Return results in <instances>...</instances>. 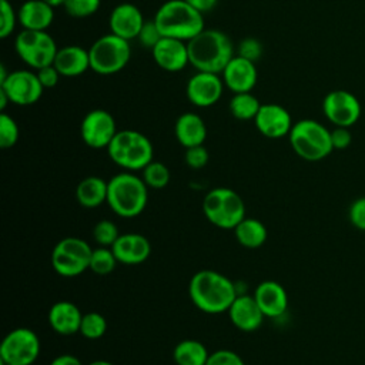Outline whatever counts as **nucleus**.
Instances as JSON below:
<instances>
[{
	"label": "nucleus",
	"instance_id": "29",
	"mask_svg": "<svg viewBox=\"0 0 365 365\" xmlns=\"http://www.w3.org/2000/svg\"><path fill=\"white\" fill-rule=\"evenodd\" d=\"M210 352L207 346L197 339H184L173 351L177 365H205Z\"/></svg>",
	"mask_w": 365,
	"mask_h": 365
},
{
	"label": "nucleus",
	"instance_id": "35",
	"mask_svg": "<svg viewBox=\"0 0 365 365\" xmlns=\"http://www.w3.org/2000/svg\"><path fill=\"white\" fill-rule=\"evenodd\" d=\"M118 237V228L110 220H100L93 227V238L98 247H111Z\"/></svg>",
	"mask_w": 365,
	"mask_h": 365
},
{
	"label": "nucleus",
	"instance_id": "25",
	"mask_svg": "<svg viewBox=\"0 0 365 365\" xmlns=\"http://www.w3.org/2000/svg\"><path fill=\"white\" fill-rule=\"evenodd\" d=\"M17 17L26 30H47L54 20V9L43 0H26L19 7Z\"/></svg>",
	"mask_w": 365,
	"mask_h": 365
},
{
	"label": "nucleus",
	"instance_id": "10",
	"mask_svg": "<svg viewBox=\"0 0 365 365\" xmlns=\"http://www.w3.org/2000/svg\"><path fill=\"white\" fill-rule=\"evenodd\" d=\"M14 50L24 64L38 70L53 64L58 47L47 30L23 29L14 38Z\"/></svg>",
	"mask_w": 365,
	"mask_h": 365
},
{
	"label": "nucleus",
	"instance_id": "33",
	"mask_svg": "<svg viewBox=\"0 0 365 365\" xmlns=\"http://www.w3.org/2000/svg\"><path fill=\"white\" fill-rule=\"evenodd\" d=\"M106 331H107V321L101 314L96 311L83 314L78 332L86 339H91V341L100 339L106 334Z\"/></svg>",
	"mask_w": 365,
	"mask_h": 365
},
{
	"label": "nucleus",
	"instance_id": "37",
	"mask_svg": "<svg viewBox=\"0 0 365 365\" xmlns=\"http://www.w3.org/2000/svg\"><path fill=\"white\" fill-rule=\"evenodd\" d=\"M0 13H1L0 37L7 38L11 36V33L16 29V24L19 23L17 11L14 10V7L9 0H0Z\"/></svg>",
	"mask_w": 365,
	"mask_h": 365
},
{
	"label": "nucleus",
	"instance_id": "40",
	"mask_svg": "<svg viewBox=\"0 0 365 365\" xmlns=\"http://www.w3.org/2000/svg\"><path fill=\"white\" fill-rule=\"evenodd\" d=\"M205 365H245L242 358L230 349H217L211 352Z\"/></svg>",
	"mask_w": 365,
	"mask_h": 365
},
{
	"label": "nucleus",
	"instance_id": "18",
	"mask_svg": "<svg viewBox=\"0 0 365 365\" xmlns=\"http://www.w3.org/2000/svg\"><path fill=\"white\" fill-rule=\"evenodd\" d=\"M155 64L168 73H178L190 64L187 41L161 37L151 50Z\"/></svg>",
	"mask_w": 365,
	"mask_h": 365
},
{
	"label": "nucleus",
	"instance_id": "45",
	"mask_svg": "<svg viewBox=\"0 0 365 365\" xmlns=\"http://www.w3.org/2000/svg\"><path fill=\"white\" fill-rule=\"evenodd\" d=\"M48 365H83V362L76 355L61 354V355L53 358Z\"/></svg>",
	"mask_w": 365,
	"mask_h": 365
},
{
	"label": "nucleus",
	"instance_id": "36",
	"mask_svg": "<svg viewBox=\"0 0 365 365\" xmlns=\"http://www.w3.org/2000/svg\"><path fill=\"white\" fill-rule=\"evenodd\" d=\"M100 4L101 0H66L63 7L68 16L76 19H84L97 13Z\"/></svg>",
	"mask_w": 365,
	"mask_h": 365
},
{
	"label": "nucleus",
	"instance_id": "24",
	"mask_svg": "<svg viewBox=\"0 0 365 365\" xmlns=\"http://www.w3.org/2000/svg\"><path fill=\"white\" fill-rule=\"evenodd\" d=\"M53 66L63 77H77L90 70V54L88 50L77 44L60 47Z\"/></svg>",
	"mask_w": 365,
	"mask_h": 365
},
{
	"label": "nucleus",
	"instance_id": "4",
	"mask_svg": "<svg viewBox=\"0 0 365 365\" xmlns=\"http://www.w3.org/2000/svg\"><path fill=\"white\" fill-rule=\"evenodd\" d=\"M147 201L148 187L133 171L118 173L108 180L107 204L118 217L133 218L140 215Z\"/></svg>",
	"mask_w": 365,
	"mask_h": 365
},
{
	"label": "nucleus",
	"instance_id": "46",
	"mask_svg": "<svg viewBox=\"0 0 365 365\" xmlns=\"http://www.w3.org/2000/svg\"><path fill=\"white\" fill-rule=\"evenodd\" d=\"M185 1L204 14V13L212 10L218 0H185Z\"/></svg>",
	"mask_w": 365,
	"mask_h": 365
},
{
	"label": "nucleus",
	"instance_id": "15",
	"mask_svg": "<svg viewBox=\"0 0 365 365\" xmlns=\"http://www.w3.org/2000/svg\"><path fill=\"white\" fill-rule=\"evenodd\" d=\"M224 87L225 86L221 74L195 71L185 84V96L192 106L207 108L220 101Z\"/></svg>",
	"mask_w": 365,
	"mask_h": 365
},
{
	"label": "nucleus",
	"instance_id": "34",
	"mask_svg": "<svg viewBox=\"0 0 365 365\" xmlns=\"http://www.w3.org/2000/svg\"><path fill=\"white\" fill-rule=\"evenodd\" d=\"M19 135H20V130H19L16 120L11 115H9L7 113L1 111V114H0V147L3 150L11 148L13 145H16Z\"/></svg>",
	"mask_w": 365,
	"mask_h": 365
},
{
	"label": "nucleus",
	"instance_id": "5",
	"mask_svg": "<svg viewBox=\"0 0 365 365\" xmlns=\"http://www.w3.org/2000/svg\"><path fill=\"white\" fill-rule=\"evenodd\" d=\"M107 154L114 164L125 171H138L153 161L154 148L143 133L120 130L108 144Z\"/></svg>",
	"mask_w": 365,
	"mask_h": 365
},
{
	"label": "nucleus",
	"instance_id": "16",
	"mask_svg": "<svg viewBox=\"0 0 365 365\" xmlns=\"http://www.w3.org/2000/svg\"><path fill=\"white\" fill-rule=\"evenodd\" d=\"M254 124L267 138H282L289 134L294 123L288 110L277 103L261 104Z\"/></svg>",
	"mask_w": 365,
	"mask_h": 365
},
{
	"label": "nucleus",
	"instance_id": "41",
	"mask_svg": "<svg viewBox=\"0 0 365 365\" xmlns=\"http://www.w3.org/2000/svg\"><path fill=\"white\" fill-rule=\"evenodd\" d=\"M238 56L255 63L262 56V44L254 37L242 38L238 44Z\"/></svg>",
	"mask_w": 365,
	"mask_h": 365
},
{
	"label": "nucleus",
	"instance_id": "12",
	"mask_svg": "<svg viewBox=\"0 0 365 365\" xmlns=\"http://www.w3.org/2000/svg\"><path fill=\"white\" fill-rule=\"evenodd\" d=\"M0 88L7 94L10 103L21 107L36 104L44 91L37 73L27 68L10 71L0 83Z\"/></svg>",
	"mask_w": 365,
	"mask_h": 365
},
{
	"label": "nucleus",
	"instance_id": "50",
	"mask_svg": "<svg viewBox=\"0 0 365 365\" xmlns=\"http://www.w3.org/2000/svg\"><path fill=\"white\" fill-rule=\"evenodd\" d=\"M9 76V73H7V70H6V67H4V64H1L0 66V83L6 78Z\"/></svg>",
	"mask_w": 365,
	"mask_h": 365
},
{
	"label": "nucleus",
	"instance_id": "27",
	"mask_svg": "<svg viewBox=\"0 0 365 365\" xmlns=\"http://www.w3.org/2000/svg\"><path fill=\"white\" fill-rule=\"evenodd\" d=\"M108 181L97 175L83 178L76 187V200L84 208H96L107 202Z\"/></svg>",
	"mask_w": 365,
	"mask_h": 365
},
{
	"label": "nucleus",
	"instance_id": "1",
	"mask_svg": "<svg viewBox=\"0 0 365 365\" xmlns=\"http://www.w3.org/2000/svg\"><path fill=\"white\" fill-rule=\"evenodd\" d=\"M191 302L205 314L227 312L237 298L235 284L214 269L197 271L188 284Z\"/></svg>",
	"mask_w": 365,
	"mask_h": 365
},
{
	"label": "nucleus",
	"instance_id": "8",
	"mask_svg": "<svg viewBox=\"0 0 365 365\" xmlns=\"http://www.w3.org/2000/svg\"><path fill=\"white\" fill-rule=\"evenodd\" d=\"M90 70L100 76H111L121 71L130 61V41L113 33L98 37L88 48Z\"/></svg>",
	"mask_w": 365,
	"mask_h": 365
},
{
	"label": "nucleus",
	"instance_id": "2",
	"mask_svg": "<svg viewBox=\"0 0 365 365\" xmlns=\"http://www.w3.org/2000/svg\"><path fill=\"white\" fill-rule=\"evenodd\" d=\"M190 64L197 71L218 73L235 56L230 37L217 29H204L194 38L187 41Z\"/></svg>",
	"mask_w": 365,
	"mask_h": 365
},
{
	"label": "nucleus",
	"instance_id": "49",
	"mask_svg": "<svg viewBox=\"0 0 365 365\" xmlns=\"http://www.w3.org/2000/svg\"><path fill=\"white\" fill-rule=\"evenodd\" d=\"M87 365H114V364L110 362V361H107V359H96V361H91V362L87 364Z\"/></svg>",
	"mask_w": 365,
	"mask_h": 365
},
{
	"label": "nucleus",
	"instance_id": "31",
	"mask_svg": "<svg viewBox=\"0 0 365 365\" xmlns=\"http://www.w3.org/2000/svg\"><path fill=\"white\" fill-rule=\"evenodd\" d=\"M117 262L118 261L110 247H97L93 248L88 269L98 275H107L114 271Z\"/></svg>",
	"mask_w": 365,
	"mask_h": 365
},
{
	"label": "nucleus",
	"instance_id": "21",
	"mask_svg": "<svg viewBox=\"0 0 365 365\" xmlns=\"http://www.w3.org/2000/svg\"><path fill=\"white\" fill-rule=\"evenodd\" d=\"M118 262L125 265H137L144 262L151 254V244L143 234L128 232L120 234L110 247Z\"/></svg>",
	"mask_w": 365,
	"mask_h": 365
},
{
	"label": "nucleus",
	"instance_id": "43",
	"mask_svg": "<svg viewBox=\"0 0 365 365\" xmlns=\"http://www.w3.org/2000/svg\"><path fill=\"white\" fill-rule=\"evenodd\" d=\"M331 143L334 150H345L352 143V134L348 127H335L331 131Z\"/></svg>",
	"mask_w": 365,
	"mask_h": 365
},
{
	"label": "nucleus",
	"instance_id": "26",
	"mask_svg": "<svg viewBox=\"0 0 365 365\" xmlns=\"http://www.w3.org/2000/svg\"><path fill=\"white\" fill-rule=\"evenodd\" d=\"M174 134L177 141L185 148L201 145L207 138V125L198 114L187 111L177 118Z\"/></svg>",
	"mask_w": 365,
	"mask_h": 365
},
{
	"label": "nucleus",
	"instance_id": "20",
	"mask_svg": "<svg viewBox=\"0 0 365 365\" xmlns=\"http://www.w3.org/2000/svg\"><path fill=\"white\" fill-rule=\"evenodd\" d=\"M252 297L267 318H278L284 315L288 308V294L285 288L274 279L259 282Z\"/></svg>",
	"mask_w": 365,
	"mask_h": 365
},
{
	"label": "nucleus",
	"instance_id": "30",
	"mask_svg": "<svg viewBox=\"0 0 365 365\" xmlns=\"http://www.w3.org/2000/svg\"><path fill=\"white\" fill-rule=\"evenodd\" d=\"M259 107H261L259 100L251 91L232 94V97L228 103V108H230V113L232 114V117L237 120H241V121L254 120Z\"/></svg>",
	"mask_w": 365,
	"mask_h": 365
},
{
	"label": "nucleus",
	"instance_id": "23",
	"mask_svg": "<svg viewBox=\"0 0 365 365\" xmlns=\"http://www.w3.org/2000/svg\"><path fill=\"white\" fill-rule=\"evenodd\" d=\"M83 312L71 301H57L50 307L48 324L60 335H73L80 331Z\"/></svg>",
	"mask_w": 365,
	"mask_h": 365
},
{
	"label": "nucleus",
	"instance_id": "22",
	"mask_svg": "<svg viewBox=\"0 0 365 365\" xmlns=\"http://www.w3.org/2000/svg\"><path fill=\"white\" fill-rule=\"evenodd\" d=\"M227 312L232 325L244 332L258 329L265 318L252 295H237Z\"/></svg>",
	"mask_w": 365,
	"mask_h": 365
},
{
	"label": "nucleus",
	"instance_id": "28",
	"mask_svg": "<svg viewBox=\"0 0 365 365\" xmlns=\"http://www.w3.org/2000/svg\"><path fill=\"white\" fill-rule=\"evenodd\" d=\"M234 235L242 247L255 250L265 244L268 232L265 225L259 220L245 217L234 228Z\"/></svg>",
	"mask_w": 365,
	"mask_h": 365
},
{
	"label": "nucleus",
	"instance_id": "32",
	"mask_svg": "<svg viewBox=\"0 0 365 365\" xmlns=\"http://www.w3.org/2000/svg\"><path fill=\"white\" fill-rule=\"evenodd\" d=\"M143 175L141 178L144 180L145 185L148 188H154V190H161L164 187H167V184L170 182V170L167 168L165 164L160 163V161H151L148 165H145L143 170Z\"/></svg>",
	"mask_w": 365,
	"mask_h": 365
},
{
	"label": "nucleus",
	"instance_id": "6",
	"mask_svg": "<svg viewBox=\"0 0 365 365\" xmlns=\"http://www.w3.org/2000/svg\"><path fill=\"white\" fill-rule=\"evenodd\" d=\"M288 140L294 153L307 161L324 160L334 151L331 131L311 118L294 123Z\"/></svg>",
	"mask_w": 365,
	"mask_h": 365
},
{
	"label": "nucleus",
	"instance_id": "3",
	"mask_svg": "<svg viewBox=\"0 0 365 365\" xmlns=\"http://www.w3.org/2000/svg\"><path fill=\"white\" fill-rule=\"evenodd\" d=\"M163 37L190 41L204 29V14L185 0H168L163 3L154 16Z\"/></svg>",
	"mask_w": 365,
	"mask_h": 365
},
{
	"label": "nucleus",
	"instance_id": "47",
	"mask_svg": "<svg viewBox=\"0 0 365 365\" xmlns=\"http://www.w3.org/2000/svg\"><path fill=\"white\" fill-rule=\"evenodd\" d=\"M7 103H10V98H9L7 94L0 88V110H1V111H4Z\"/></svg>",
	"mask_w": 365,
	"mask_h": 365
},
{
	"label": "nucleus",
	"instance_id": "17",
	"mask_svg": "<svg viewBox=\"0 0 365 365\" xmlns=\"http://www.w3.org/2000/svg\"><path fill=\"white\" fill-rule=\"evenodd\" d=\"M221 77L224 86L230 91H232V94L247 93L255 87L258 80V71L254 61L237 54L224 67V70L221 71Z\"/></svg>",
	"mask_w": 365,
	"mask_h": 365
},
{
	"label": "nucleus",
	"instance_id": "44",
	"mask_svg": "<svg viewBox=\"0 0 365 365\" xmlns=\"http://www.w3.org/2000/svg\"><path fill=\"white\" fill-rule=\"evenodd\" d=\"M37 76H38V80L40 83L43 84L44 88H53L57 86L58 80H60V73L57 71V68L50 64V66H46V67H41L38 70H36Z\"/></svg>",
	"mask_w": 365,
	"mask_h": 365
},
{
	"label": "nucleus",
	"instance_id": "14",
	"mask_svg": "<svg viewBox=\"0 0 365 365\" xmlns=\"http://www.w3.org/2000/svg\"><path fill=\"white\" fill-rule=\"evenodd\" d=\"M117 131L118 130L113 114L103 108L88 111L80 124L81 140L86 145L96 150L107 148Z\"/></svg>",
	"mask_w": 365,
	"mask_h": 365
},
{
	"label": "nucleus",
	"instance_id": "39",
	"mask_svg": "<svg viewBox=\"0 0 365 365\" xmlns=\"http://www.w3.org/2000/svg\"><path fill=\"white\" fill-rule=\"evenodd\" d=\"M161 37L163 36H161L157 24L154 23V20H148V21L145 20V23L143 24L137 38H138V41L143 47L153 50V47L160 41Z\"/></svg>",
	"mask_w": 365,
	"mask_h": 365
},
{
	"label": "nucleus",
	"instance_id": "42",
	"mask_svg": "<svg viewBox=\"0 0 365 365\" xmlns=\"http://www.w3.org/2000/svg\"><path fill=\"white\" fill-rule=\"evenodd\" d=\"M348 218L355 228L365 231V197L352 201L348 210Z\"/></svg>",
	"mask_w": 365,
	"mask_h": 365
},
{
	"label": "nucleus",
	"instance_id": "13",
	"mask_svg": "<svg viewBox=\"0 0 365 365\" xmlns=\"http://www.w3.org/2000/svg\"><path fill=\"white\" fill-rule=\"evenodd\" d=\"M361 103L346 90H332L322 100V113L335 127H351L361 117Z\"/></svg>",
	"mask_w": 365,
	"mask_h": 365
},
{
	"label": "nucleus",
	"instance_id": "38",
	"mask_svg": "<svg viewBox=\"0 0 365 365\" xmlns=\"http://www.w3.org/2000/svg\"><path fill=\"white\" fill-rule=\"evenodd\" d=\"M208 158H210L208 151L202 144L185 148L184 160H185V164L192 170H200L205 167L208 163Z\"/></svg>",
	"mask_w": 365,
	"mask_h": 365
},
{
	"label": "nucleus",
	"instance_id": "9",
	"mask_svg": "<svg viewBox=\"0 0 365 365\" xmlns=\"http://www.w3.org/2000/svg\"><path fill=\"white\" fill-rule=\"evenodd\" d=\"M93 248L78 237H66L60 240L51 251V267L61 277H77L90 268Z\"/></svg>",
	"mask_w": 365,
	"mask_h": 365
},
{
	"label": "nucleus",
	"instance_id": "48",
	"mask_svg": "<svg viewBox=\"0 0 365 365\" xmlns=\"http://www.w3.org/2000/svg\"><path fill=\"white\" fill-rule=\"evenodd\" d=\"M43 1H46L48 6H51L53 9L54 7H60V6H64V3H66V0H43Z\"/></svg>",
	"mask_w": 365,
	"mask_h": 365
},
{
	"label": "nucleus",
	"instance_id": "11",
	"mask_svg": "<svg viewBox=\"0 0 365 365\" xmlns=\"http://www.w3.org/2000/svg\"><path fill=\"white\" fill-rule=\"evenodd\" d=\"M40 355L37 334L26 327L11 329L0 344L1 365H31Z\"/></svg>",
	"mask_w": 365,
	"mask_h": 365
},
{
	"label": "nucleus",
	"instance_id": "19",
	"mask_svg": "<svg viewBox=\"0 0 365 365\" xmlns=\"http://www.w3.org/2000/svg\"><path fill=\"white\" fill-rule=\"evenodd\" d=\"M144 23L145 20L141 10L133 3L117 4L108 17L110 33L128 41L138 37Z\"/></svg>",
	"mask_w": 365,
	"mask_h": 365
},
{
	"label": "nucleus",
	"instance_id": "7",
	"mask_svg": "<svg viewBox=\"0 0 365 365\" xmlns=\"http://www.w3.org/2000/svg\"><path fill=\"white\" fill-rule=\"evenodd\" d=\"M202 212L212 225L222 230H234L245 218V204L237 191L218 187L205 194Z\"/></svg>",
	"mask_w": 365,
	"mask_h": 365
}]
</instances>
